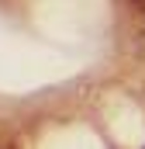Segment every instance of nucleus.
Returning <instances> with one entry per match:
<instances>
[]
</instances>
